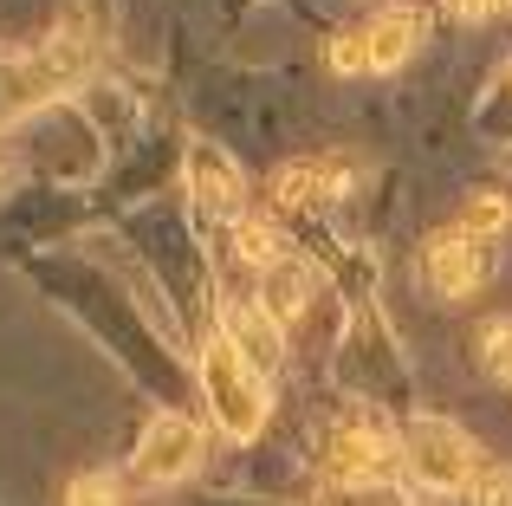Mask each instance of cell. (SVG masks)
Here are the masks:
<instances>
[{
    "label": "cell",
    "instance_id": "1",
    "mask_svg": "<svg viewBox=\"0 0 512 506\" xmlns=\"http://www.w3.org/2000/svg\"><path fill=\"white\" fill-rule=\"evenodd\" d=\"M201 390H208V416L221 422V435L234 442H253L273 416V396H266V370L240 351L227 331H208L201 338Z\"/></svg>",
    "mask_w": 512,
    "mask_h": 506
},
{
    "label": "cell",
    "instance_id": "2",
    "mask_svg": "<svg viewBox=\"0 0 512 506\" xmlns=\"http://www.w3.org/2000/svg\"><path fill=\"white\" fill-rule=\"evenodd\" d=\"M402 468L428 487V494H467L480 474V455L467 442V429H454L448 416H422L402 435Z\"/></svg>",
    "mask_w": 512,
    "mask_h": 506
},
{
    "label": "cell",
    "instance_id": "3",
    "mask_svg": "<svg viewBox=\"0 0 512 506\" xmlns=\"http://www.w3.org/2000/svg\"><path fill=\"white\" fill-rule=\"evenodd\" d=\"M85 65H91V39L78 33V26H72V33H52L46 46L26 52V59L7 72V104H13V111H33V104L59 98Z\"/></svg>",
    "mask_w": 512,
    "mask_h": 506
},
{
    "label": "cell",
    "instance_id": "4",
    "mask_svg": "<svg viewBox=\"0 0 512 506\" xmlns=\"http://www.w3.org/2000/svg\"><path fill=\"white\" fill-rule=\"evenodd\" d=\"M396 455L402 448L389 442L383 416H350L344 429H331V442H325V474H331V487H376Z\"/></svg>",
    "mask_w": 512,
    "mask_h": 506
},
{
    "label": "cell",
    "instance_id": "5",
    "mask_svg": "<svg viewBox=\"0 0 512 506\" xmlns=\"http://www.w3.org/2000/svg\"><path fill=\"white\" fill-rule=\"evenodd\" d=\"M201 461V429L188 416H175V409H163V416H150V429H143L137 455H130V474H137L143 487H175L188 481Z\"/></svg>",
    "mask_w": 512,
    "mask_h": 506
},
{
    "label": "cell",
    "instance_id": "6",
    "mask_svg": "<svg viewBox=\"0 0 512 506\" xmlns=\"http://www.w3.org/2000/svg\"><path fill=\"white\" fill-rule=\"evenodd\" d=\"M493 266H500L493 241H474L467 228H448V234L428 241V279H435V292H448V299H474L493 279Z\"/></svg>",
    "mask_w": 512,
    "mask_h": 506
},
{
    "label": "cell",
    "instance_id": "7",
    "mask_svg": "<svg viewBox=\"0 0 512 506\" xmlns=\"http://www.w3.org/2000/svg\"><path fill=\"white\" fill-rule=\"evenodd\" d=\"M188 189H195V202L208 208V215H221V221H240V208H247V176H240V163L208 137L188 143Z\"/></svg>",
    "mask_w": 512,
    "mask_h": 506
},
{
    "label": "cell",
    "instance_id": "8",
    "mask_svg": "<svg viewBox=\"0 0 512 506\" xmlns=\"http://www.w3.org/2000/svg\"><path fill=\"white\" fill-rule=\"evenodd\" d=\"M221 331H227V338H234L260 370H273L279 357H286V344H279V331H286V325H279V318L266 312L260 299H234V305H227V325H221Z\"/></svg>",
    "mask_w": 512,
    "mask_h": 506
},
{
    "label": "cell",
    "instance_id": "9",
    "mask_svg": "<svg viewBox=\"0 0 512 506\" xmlns=\"http://www.w3.org/2000/svg\"><path fill=\"white\" fill-rule=\"evenodd\" d=\"M350 182V163H318V156H299L273 176V202L279 208H299V202H318V195H344Z\"/></svg>",
    "mask_w": 512,
    "mask_h": 506
},
{
    "label": "cell",
    "instance_id": "10",
    "mask_svg": "<svg viewBox=\"0 0 512 506\" xmlns=\"http://www.w3.org/2000/svg\"><path fill=\"white\" fill-rule=\"evenodd\" d=\"M253 299H260L266 312L279 318V325H286V318H299V312H305V299H312V266H305V260H279V266H266V273H260V292H253Z\"/></svg>",
    "mask_w": 512,
    "mask_h": 506
},
{
    "label": "cell",
    "instance_id": "11",
    "mask_svg": "<svg viewBox=\"0 0 512 506\" xmlns=\"http://www.w3.org/2000/svg\"><path fill=\"white\" fill-rule=\"evenodd\" d=\"M422 39V13H383L370 20V72H396Z\"/></svg>",
    "mask_w": 512,
    "mask_h": 506
},
{
    "label": "cell",
    "instance_id": "12",
    "mask_svg": "<svg viewBox=\"0 0 512 506\" xmlns=\"http://www.w3.org/2000/svg\"><path fill=\"white\" fill-rule=\"evenodd\" d=\"M234 247H240V260L260 266V273L286 260V234H279L266 215H240V221H234Z\"/></svg>",
    "mask_w": 512,
    "mask_h": 506
},
{
    "label": "cell",
    "instance_id": "13",
    "mask_svg": "<svg viewBox=\"0 0 512 506\" xmlns=\"http://www.w3.org/2000/svg\"><path fill=\"white\" fill-rule=\"evenodd\" d=\"M506 221H512V202H506V195H493V189H480L474 202L461 208V228L474 234V241H500Z\"/></svg>",
    "mask_w": 512,
    "mask_h": 506
},
{
    "label": "cell",
    "instance_id": "14",
    "mask_svg": "<svg viewBox=\"0 0 512 506\" xmlns=\"http://www.w3.org/2000/svg\"><path fill=\"white\" fill-rule=\"evenodd\" d=\"M65 506H124V481L117 474H78L72 481V494H65Z\"/></svg>",
    "mask_w": 512,
    "mask_h": 506
},
{
    "label": "cell",
    "instance_id": "15",
    "mask_svg": "<svg viewBox=\"0 0 512 506\" xmlns=\"http://www.w3.org/2000/svg\"><path fill=\"white\" fill-rule=\"evenodd\" d=\"M480 364H487L500 383H512V318H493V325H487V338H480Z\"/></svg>",
    "mask_w": 512,
    "mask_h": 506
},
{
    "label": "cell",
    "instance_id": "16",
    "mask_svg": "<svg viewBox=\"0 0 512 506\" xmlns=\"http://www.w3.org/2000/svg\"><path fill=\"white\" fill-rule=\"evenodd\" d=\"M331 65L338 72H370V26H344L331 39Z\"/></svg>",
    "mask_w": 512,
    "mask_h": 506
},
{
    "label": "cell",
    "instance_id": "17",
    "mask_svg": "<svg viewBox=\"0 0 512 506\" xmlns=\"http://www.w3.org/2000/svg\"><path fill=\"white\" fill-rule=\"evenodd\" d=\"M467 494H474V506H512V468H480Z\"/></svg>",
    "mask_w": 512,
    "mask_h": 506
},
{
    "label": "cell",
    "instance_id": "18",
    "mask_svg": "<svg viewBox=\"0 0 512 506\" xmlns=\"http://www.w3.org/2000/svg\"><path fill=\"white\" fill-rule=\"evenodd\" d=\"M318 506H402V500L389 494L383 481H376V487H331V494L318 500Z\"/></svg>",
    "mask_w": 512,
    "mask_h": 506
},
{
    "label": "cell",
    "instance_id": "19",
    "mask_svg": "<svg viewBox=\"0 0 512 506\" xmlns=\"http://www.w3.org/2000/svg\"><path fill=\"white\" fill-rule=\"evenodd\" d=\"M448 13H454V20H493L500 0H448Z\"/></svg>",
    "mask_w": 512,
    "mask_h": 506
}]
</instances>
